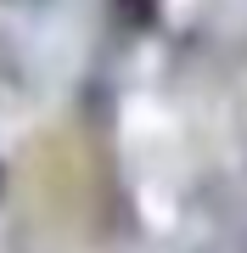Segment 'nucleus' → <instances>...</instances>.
<instances>
[{"mask_svg": "<svg viewBox=\"0 0 247 253\" xmlns=\"http://www.w3.org/2000/svg\"><path fill=\"white\" fill-rule=\"evenodd\" d=\"M0 186H6V169H0Z\"/></svg>", "mask_w": 247, "mask_h": 253, "instance_id": "obj_2", "label": "nucleus"}, {"mask_svg": "<svg viewBox=\"0 0 247 253\" xmlns=\"http://www.w3.org/2000/svg\"><path fill=\"white\" fill-rule=\"evenodd\" d=\"M112 6H118V17L129 28H152L157 23V0H112Z\"/></svg>", "mask_w": 247, "mask_h": 253, "instance_id": "obj_1", "label": "nucleus"}]
</instances>
